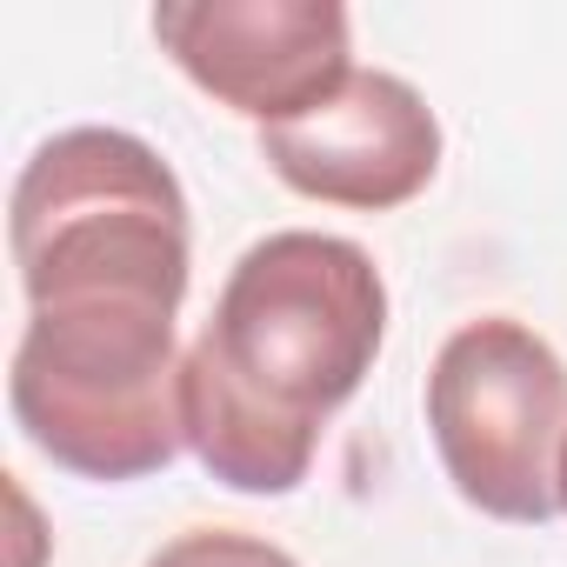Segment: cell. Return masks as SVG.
Segmentation results:
<instances>
[{"label": "cell", "mask_w": 567, "mask_h": 567, "mask_svg": "<svg viewBox=\"0 0 567 567\" xmlns=\"http://www.w3.org/2000/svg\"><path fill=\"white\" fill-rule=\"evenodd\" d=\"M381 341L388 280L368 247L315 227L254 240L187 348V447L234 494H295Z\"/></svg>", "instance_id": "6da1fadb"}, {"label": "cell", "mask_w": 567, "mask_h": 567, "mask_svg": "<svg viewBox=\"0 0 567 567\" xmlns=\"http://www.w3.org/2000/svg\"><path fill=\"white\" fill-rule=\"evenodd\" d=\"M181 301L141 288L61 295L28 308L8 401L21 434L81 481H141L187 447L174 341Z\"/></svg>", "instance_id": "7a4b0ae2"}, {"label": "cell", "mask_w": 567, "mask_h": 567, "mask_svg": "<svg viewBox=\"0 0 567 567\" xmlns=\"http://www.w3.org/2000/svg\"><path fill=\"white\" fill-rule=\"evenodd\" d=\"M8 227L28 308L101 288L187 301V194L141 134L68 127L41 141Z\"/></svg>", "instance_id": "3957f363"}, {"label": "cell", "mask_w": 567, "mask_h": 567, "mask_svg": "<svg viewBox=\"0 0 567 567\" xmlns=\"http://www.w3.org/2000/svg\"><path fill=\"white\" fill-rule=\"evenodd\" d=\"M427 427L467 507L514 527L560 514L567 361L534 328L487 315L447 334L427 374Z\"/></svg>", "instance_id": "277c9868"}, {"label": "cell", "mask_w": 567, "mask_h": 567, "mask_svg": "<svg viewBox=\"0 0 567 567\" xmlns=\"http://www.w3.org/2000/svg\"><path fill=\"white\" fill-rule=\"evenodd\" d=\"M154 41L200 94L260 127L301 121L354 74L334 0H187L154 8Z\"/></svg>", "instance_id": "5b68a950"}, {"label": "cell", "mask_w": 567, "mask_h": 567, "mask_svg": "<svg viewBox=\"0 0 567 567\" xmlns=\"http://www.w3.org/2000/svg\"><path fill=\"white\" fill-rule=\"evenodd\" d=\"M260 161L308 200L388 214L414 200L441 167V121L414 81L354 68L301 121L260 127Z\"/></svg>", "instance_id": "8992f818"}, {"label": "cell", "mask_w": 567, "mask_h": 567, "mask_svg": "<svg viewBox=\"0 0 567 567\" xmlns=\"http://www.w3.org/2000/svg\"><path fill=\"white\" fill-rule=\"evenodd\" d=\"M147 567H301L288 547H274L260 534H234V527H194L181 540H167Z\"/></svg>", "instance_id": "52a82bcc"}, {"label": "cell", "mask_w": 567, "mask_h": 567, "mask_svg": "<svg viewBox=\"0 0 567 567\" xmlns=\"http://www.w3.org/2000/svg\"><path fill=\"white\" fill-rule=\"evenodd\" d=\"M560 507H567V461H560Z\"/></svg>", "instance_id": "ba28073f"}]
</instances>
